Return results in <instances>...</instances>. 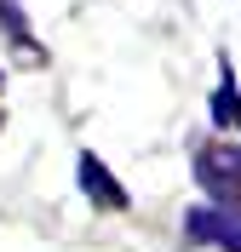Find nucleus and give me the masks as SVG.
I'll list each match as a JSON object with an SVG mask.
<instances>
[{
  "label": "nucleus",
  "instance_id": "obj_1",
  "mask_svg": "<svg viewBox=\"0 0 241 252\" xmlns=\"http://www.w3.org/2000/svg\"><path fill=\"white\" fill-rule=\"evenodd\" d=\"M184 235H190L195 247L241 252V201H212V206H190V212H184Z\"/></svg>",
  "mask_w": 241,
  "mask_h": 252
},
{
  "label": "nucleus",
  "instance_id": "obj_2",
  "mask_svg": "<svg viewBox=\"0 0 241 252\" xmlns=\"http://www.w3.org/2000/svg\"><path fill=\"white\" fill-rule=\"evenodd\" d=\"M195 178L212 201H241V143H201L195 149Z\"/></svg>",
  "mask_w": 241,
  "mask_h": 252
},
{
  "label": "nucleus",
  "instance_id": "obj_3",
  "mask_svg": "<svg viewBox=\"0 0 241 252\" xmlns=\"http://www.w3.org/2000/svg\"><path fill=\"white\" fill-rule=\"evenodd\" d=\"M80 189H86V201L109 206V212H121V206H127V189H121V178H115L98 155H80Z\"/></svg>",
  "mask_w": 241,
  "mask_h": 252
},
{
  "label": "nucleus",
  "instance_id": "obj_4",
  "mask_svg": "<svg viewBox=\"0 0 241 252\" xmlns=\"http://www.w3.org/2000/svg\"><path fill=\"white\" fill-rule=\"evenodd\" d=\"M212 126H241V97H236V69H218V92H212Z\"/></svg>",
  "mask_w": 241,
  "mask_h": 252
},
{
  "label": "nucleus",
  "instance_id": "obj_5",
  "mask_svg": "<svg viewBox=\"0 0 241 252\" xmlns=\"http://www.w3.org/2000/svg\"><path fill=\"white\" fill-rule=\"evenodd\" d=\"M0 29L17 34V46H23V58H29V63H40V46L29 40V23H23V6H17V0H0Z\"/></svg>",
  "mask_w": 241,
  "mask_h": 252
}]
</instances>
